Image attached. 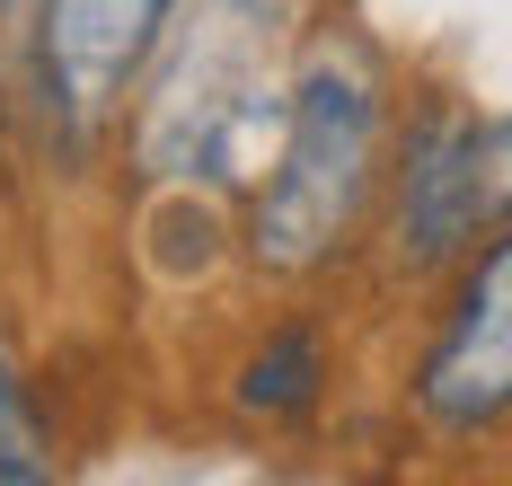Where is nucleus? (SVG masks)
Masks as SVG:
<instances>
[{
  "mask_svg": "<svg viewBox=\"0 0 512 486\" xmlns=\"http://www.w3.org/2000/svg\"><path fill=\"white\" fill-rule=\"evenodd\" d=\"M407 98L398 45L354 0H309L283 54V142L230 204V257L274 292H318L362 266L380 168Z\"/></svg>",
  "mask_w": 512,
  "mask_h": 486,
  "instance_id": "obj_1",
  "label": "nucleus"
},
{
  "mask_svg": "<svg viewBox=\"0 0 512 486\" xmlns=\"http://www.w3.org/2000/svg\"><path fill=\"white\" fill-rule=\"evenodd\" d=\"M45 478H62V442H53L45 407L9 354V327H0V486H45Z\"/></svg>",
  "mask_w": 512,
  "mask_h": 486,
  "instance_id": "obj_7",
  "label": "nucleus"
},
{
  "mask_svg": "<svg viewBox=\"0 0 512 486\" xmlns=\"http://www.w3.org/2000/svg\"><path fill=\"white\" fill-rule=\"evenodd\" d=\"M407 416L433 451H477L512 416V239L495 230L460 274H442L433 327L407 363Z\"/></svg>",
  "mask_w": 512,
  "mask_h": 486,
  "instance_id": "obj_5",
  "label": "nucleus"
},
{
  "mask_svg": "<svg viewBox=\"0 0 512 486\" xmlns=\"http://www.w3.org/2000/svg\"><path fill=\"white\" fill-rule=\"evenodd\" d=\"M18 168V142H9V54H0V177Z\"/></svg>",
  "mask_w": 512,
  "mask_h": 486,
  "instance_id": "obj_8",
  "label": "nucleus"
},
{
  "mask_svg": "<svg viewBox=\"0 0 512 486\" xmlns=\"http://www.w3.org/2000/svg\"><path fill=\"white\" fill-rule=\"evenodd\" d=\"M177 0H27L9 45V142L36 177H89Z\"/></svg>",
  "mask_w": 512,
  "mask_h": 486,
  "instance_id": "obj_4",
  "label": "nucleus"
},
{
  "mask_svg": "<svg viewBox=\"0 0 512 486\" xmlns=\"http://www.w3.org/2000/svg\"><path fill=\"white\" fill-rule=\"evenodd\" d=\"M309 0H177L124 98L115 151L133 195L239 204L283 142V54Z\"/></svg>",
  "mask_w": 512,
  "mask_h": 486,
  "instance_id": "obj_2",
  "label": "nucleus"
},
{
  "mask_svg": "<svg viewBox=\"0 0 512 486\" xmlns=\"http://www.w3.org/2000/svg\"><path fill=\"white\" fill-rule=\"evenodd\" d=\"M327 389H336V345H327V319L292 301L248 336V354L230 363V407L239 425L256 433H301L327 416Z\"/></svg>",
  "mask_w": 512,
  "mask_h": 486,
  "instance_id": "obj_6",
  "label": "nucleus"
},
{
  "mask_svg": "<svg viewBox=\"0 0 512 486\" xmlns=\"http://www.w3.org/2000/svg\"><path fill=\"white\" fill-rule=\"evenodd\" d=\"M18 18H27V0H0V54L18 45Z\"/></svg>",
  "mask_w": 512,
  "mask_h": 486,
  "instance_id": "obj_9",
  "label": "nucleus"
},
{
  "mask_svg": "<svg viewBox=\"0 0 512 486\" xmlns=\"http://www.w3.org/2000/svg\"><path fill=\"white\" fill-rule=\"evenodd\" d=\"M512 213V124L504 107H477L460 89H407L389 168H380V204L362 257L398 292H433L442 274H460Z\"/></svg>",
  "mask_w": 512,
  "mask_h": 486,
  "instance_id": "obj_3",
  "label": "nucleus"
}]
</instances>
